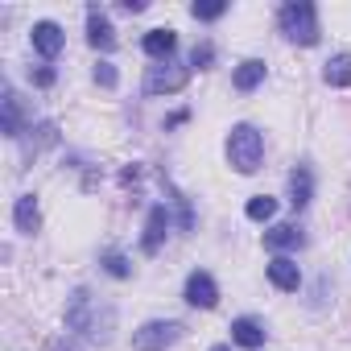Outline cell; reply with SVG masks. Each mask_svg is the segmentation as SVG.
<instances>
[{
    "instance_id": "cell-1",
    "label": "cell",
    "mask_w": 351,
    "mask_h": 351,
    "mask_svg": "<svg viewBox=\"0 0 351 351\" xmlns=\"http://www.w3.org/2000/svg\"><path fill=\"white\" fill-rule=\"evenodd\" d=\"M228 157H232L236 173H256L265 161V136L252 124H236L228 136Z\"/></svg>"
},
{
    "instance_id": "cell-2",
    "label": "cell",
    "mask_w": 351,
    "mask_h": 351,
    "mask_svg": "<svg viewBox=\"0 0 351 351\" xmlns=\"http://www.w3.org/2000/svg\"><path fill=\"white\" fill-rule=\"evenodd\" d=\"M281 34L298 46L318 42V13H314L310 0H289V5H281Z\"/></svg>"
},
{
    "instance_id": "cell-3",
    "label": "cell",
    "mask_w": 351,
    "mask_h": 351,
    "mask_svg": "<svg viewBox=\"0 0 351 351\" xmlns=\"http://www.w3.org/2000/svg\"><path fill=\"white\" fill-rule=\"evenodd\" d=\"M182 339V322H173V318H157V322H145L136 335H132V347L136 351H165Z\"/></svg>"
},
{
    "instance_id": "cell-4",
    "label": "cell",
    "mask_w": 351,
    "mask_h": 351,
    "mask_svg": "<svg viewBox=\"0 0 351 351\" xmlns=\"http://www.w3.org/2000/svg\"><path fill=\"white\" fill-rule=\"evenodd\" d=\"M186 79H191V66H182V62H157V66H149V75H145V91L149 95H169V91H182L186 87Z\"/></svg>"
},
{
    "instance_id": "cell-5",
    "label": "cell",
    "mask_w": 351,
    "mask_h": 351,
    "mask_svg": "<svg viewBox=\"0 0 351 351\" xmlns=\"http://www.w3.org/2000/svg\"><path fill=\"white\" fill-rule=\"evenodd\" d=\"M186 302L199 306V310H211V306L219 302V285H215V277L203 273V269H195V273L186 277Z\"/></svg>"
},
{
    "instance_id": "cell-6",
    "label": "cell",
    "mask_w": 351,
    "mask_h": 351,
    "mask_svg": "<svg viewBox=\"0 0 351 351\" xmlns=\"http://www.w3.org/2000/svg\"><path fill=\"white\" fill-rule=\"evenodd\" d=\"M165 228H169V211L157 203V207L149 211V223H145V236H141V252H145V256H153V252L161 248V240H165Z\"/></svg>"
},
{
    "instance_id": "cell-7",
    "label": "cell",
    "mask_w": 351,
    "mask_h": 351,
    "mask_svg": "<svg viewBox=\"0 0 351 351\" xmlns=\"http://www.w3.org/2000/svg\"><path fill=\"white\" fill-rule=\"evenodd\" d=\"M87 42H91L95 50H104V54H108V50H116V29H112V21H108L99 9H91V13H87Z\"/></svg>"
},
{
    "instance_id": "cell-8",
    "label": "cell",
    "mask_w": 351,
    "mask_h": 351,
    "mask_svg": "<svg viewBox=\"0 0 351 351\" xmlns=\"http://www.w3.org/2000/svg\"><path fill=\"white\" fill-rule=\"evenodd\" d=\"M269 281L277 285V289H285V293H293L298 285H302V269L289 261V256H273L269 261Z\"/></svg>"
},
{
    "instance_id": "cell-9",
    "label": "cell",
    "mask_w": 351,
    "mask_h": 351,
    "mask_svg": "<svg viewBox=\"0 0 351 351\" xmlns=\"http://www.w3.org/2000/svg\"><path fill=\"white\" fill-rule=\"evenodd\" d=\"M0 132L21 136V99H17L13 87H5V95H0Z\"/></svg>"
},
{
    "instance_id": "cell-10",
    "label": "cell",
    "mask_w": 351,
    "mask_h": 351,
    "mask_svg": "<svg viewBox=\"0 0 351 351\" xmlns=\"http://www.w3.org/2000/svg\"><path fill=\"white\" fill-rule=\"evenodd\" d=\"M62 42H66V38H62V29H58L54 21H38V25H34V50H38L42 58H54V54L62 50Z\"/></svg>"
},
{
    "instance_id": "cell-11",
    "label": "cell",
    "mask_w": 351,
    "mask_h": 351,
    "mask_svg": "<svg viewBox=\"0 0 351 351\" xmlns=\"http://www.w3.org/2000/svg\"><path fill=\"white\" fill-rule=\"evenodd\" d=\"M232 343H240L244 351H256V347H265V326L256 318H236L232 322Z\"/></svg>"
},
{
    "instance_id": "cell-12",
    "label": "cell",
    "mask_w": 351,
    "mask_h": 351,
    "mask_svg": "<svg viewBox=\"0 0 351 351\" xmlns=\"http://www.w3.org/2000/svg\"><path fill=\"white\" fill-rule=\"evenodd\" d=\"M173 46H178V34H173V29H149L145 34V54L157 58V62H165L173 54Z\"/></svg>"
},
{
    "instance_id": "cell-13",
    "label": "cell",
    "mask_w": 351,
    "mask_h": 351,
    "mask_svg": "<svg viewBox=\"0 0 351 351\" xmlns=\"http://www.w3.org/2000/svg\"><path fill=\"white\" fill-rule=\"evenodd\" d=\"M13 219H17V232L34 236V232L42 228V211H38V199H34V195H21V199H17V211H13Z\"/></svg>"
},
{
    "instance_id": "cell-14",
    "label": "cell",
    "mask_w": 351,
    "mask_h": 351,
    "mask_svg": "<svg viewBox=\"0 0 351 351\" xmlns=\"http://www.w3.org/2000/svg\"><path fill=\"white\" fill-rule=\"evenodd\" d=\"M232 83H236V91H252V87H261V83H265V62H261V58L240 62L236 75H232Z\"/></svg>"
},
{
    "instance_id": "cell-15",
    "label": "cell",
    "mask_w": 351,
    "mask_h": 351,
    "mask_svg": "<svg viewBox=\"0 0 351 351\" xmlns=\"http://www.w3.org/2000/svg\"><path fill=\"white\" fill-rule=\"evenodd\" d=\"M302 240H306V236H302L293 223H281V228H273V232L265 236V244H269L273 252H281V248H302Z\"/></svg>"
},
{
    "instance_id": "cell-16",
    "label": "cell",
    "mask_w": 351,
    "mask_h": 351,
    "mask_svg": "<svg viewBox=\"0 0 351 351\" xmlns=\"http://www.w3.org/2000/svg\"><path fill=\"white\" fill-rule=\"evenodd\" d=\"M310 191H314L310 169H306V165H298V169L289 173V195H293L289 203H293V207H306V203H310Z\"/></svg>"
},
{
    "instance_id": "cell-17",
    "label": "cell",
    "mask_w": 351,
    "mask_h": 351,
    "mask_svg": "<svg viewBox=\"0 0 351 351\" xmlns=\"http://www.w3.org/2000/svg\"><path fill=\"white\" fill-rule=\"evenodd\" d=\"M322 79H326L330 87H351V58H347V54H335V58L326 62Z\"/></svg>"
},
{
    "instance_id": "cell-18",
    "label": "cell",
    "mask_w": 351,
    "mask_h": 351,
    "mask_svg": "<svg viewBox=\"0 0 351 351\" xmlns=\"http://www.w3.org/2000/svg\"><path fill=\"white\" fill-rule=\"evenodd\" d=\"M191 13H195V21H219L228 13V5H223V0H195Z\"/></svg>"
},
{
    "instance_id": "cell-19",
    "label": "cell",
    "mask_w": 351,
    "mask_h": 351,
    "mask_svg": "<svg viewBox=\"0 0 351 351\" xmlns=\"http://www.w3.org/2000/svg\"><path fill=\"white\" fill-rule=\"evenodd\" d=\"M273 215H277V199H269V195H256V199H248V219L265 223V219H273Z\"/></svg>"
},
{
    "instance_id": "cell-20",
    "label": "cell",
    "mask_w": 351,
    "mask_h": 351,
    "mask_svg": "<svg viewBox=\"0 0 351 351\" xmlns=\"http://www.w3.org/2000/svg\"><path fill=\"white\" fill-rule=\"evenodd\" d=\"M104 269L112 273V277H128L132 269H128V261L120 256V252H104Z\"/></svg>"
},
{
    "instance_id": "cell-21",
    "label": "cell",
    "mask_w": 351,
    "mask_h": 351,
    "mask_svg": "<svg viewBox=\"0 0 351 351\" xmlns=\"http://www.w3.org/2000/svg\"><path fill=\"white\" fill-rule=\"evenodd\" d=\"M211 58H215V50L203 42V46H195V54H191V66H199V71H207L211 66Z\"/></svg>"
},
{
    "instance_id": "cell-22",
    "label": "cell",
    "mask_w": 351,
    "mask_h": 351,
    "mask_svg": "<svg viewBox=\"0 0 351 351\" xmlns=\"http://www.w3.org/2000/svg\"><path fill=\"white\" fill-rule=\"evenodd\" d=\"M95 83H99V87H116V66H112V62H99V66H95Z\"/></svg>"
},
{
    "instance_id": "cell-23",
    "label": "cell",
    "mask_w": 351,
    "mask_h": 351,
    "mask_svg": "<svg viewBox=\"0 0 351 351\" xmlns=\"http://www.w3.org/2000/svg\"><path fill=\"white\" fill-rule=\"evenodd\" d=\"M34 83H38V87H50V83H54V71H50V66H42V71L34 75Z\"/></svg>"
},
{
    "instance_id": "cell-24",
    "label": "cell",
    "mask_w": 351,
    "mask_h": 351,
    "mask_svg": "<svg viewBox=\"0 0 351 351\" xmlns=\"http://www.w3.org/2000/svg\"><path fill=\"white\" fill-rule=\"evenodd\" d=\"M124 13H145V0H120Z\"/></svg>"
},
{
    "instance_id": "cell-25",
    "label": "cell",
    "mask_w": 351,
    "mask_h": 351,
    "mask_svg": "<svg viewBox=\"0 0 351 351\" xmlns=\"http://www.w3.org/2000/svg\"><path fill=\"white\" fill-rule=\"evenodd\" d=\"M211 351H232V347H228V343H215V347H211Z\"/></svg>"
}]
</instances>
